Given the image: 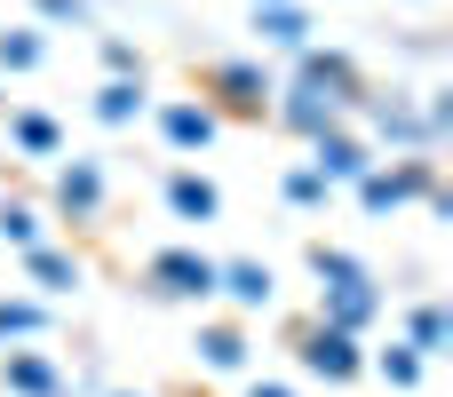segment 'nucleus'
<instances>
[{"label": "nucleus", "mask_w": 453, "mask_h": 397, "mask_svg": "<svg viewBox=\"0 0 453 397\" xmlns=\"http://www.w3.org/2000/svg\"><path fill=\"white\" fill-rule=\"evenodd\" d=\"M358 103V64L350 56H319V48H303V64H295V80H287V95H279V119L295 127V135H334L342 127V111Z\"/></svg>", "instance_id": "obj_1"}, {"label": "nucleus", "mask_w": 453, "mask_h": 397, "mask_svg": "<svg viewBox=\"0 0 453 397\" xmlns=\"http://www.w3.org/2000/svg\"><path fill=\"white\" fill-rule=\"evenodd\" d=\"M311 271H319V326L334 334H366L382 318V294H374V271L342 247H311Z\"/></svg>", "instance_id": "obj_2"}, {"label": "nucleus", "mask_w": 453, "mask_h": 397, "mask_svg": "<svg viewBox=\"0 0 453 397\" xmlns=\"http://www.w3.org/2000/svg\"><path fill=\"white\" fill-rule=\"evenodd\" d=\"M430 191H438L430 159H398V167H366V175H358V207H366V215H390V207L430 199Z\"/></svg>", "instance_id": "obj_3"}, {"label": "nucleus", "mask_w": 453, "mask_h": 397, "mask_svg": "<svg viewBox=\"0 0 453 397\" xmlns=\"http://www.w3.org/2000/svg\"><path fill=\"white\" fill-rule=\"evenodd\" d=\"M143 279H151V294H167V302H207V294H215V263H207L199 247H159Z\"/></svg>", "instance_id": "obj_4"}, {"label": "nucleus", "mask_w": 453, "mask_h": 397, "mask_svg": "<svg viewBox=\"0 0 453 397\" xmlns=\"http://www.w3.org/2000/svg\"><path fill=\"white\" fill-rule=\"evenodd\" d=\"M303 366L311 374H326V382H350L366 358H358V334H334V326H311L303 334Z\"/></svg>", "instance_id": "obj_5"}, {"label": "nucleus", "mask_w": 453, "mask_h": 397, "mask_svg": "<svg viewBox=\"0 0 453 397\" xmlns=\"http://www.w3.org/2000/svg\"><path fill=\"white\" fill-rule=\"evenodd\" d=\"M366 167H374V151H366L358 135H342V127H334V135H319V159H311V175H319V183H358Z\"/></svg>", "instance_id": "obj_6"}, {"label": "nucleus", "mask_w": 453, "mask_h": 397, "mask_svg": "<svg viewBox=\"0 0 453 397\" xmlns=\"http://www.w3.org/2000/svg\"><path fill=\"white\" fill-rule=\"evenodd\" d=\"M56 207H64L72 223H88V215L104 207V167H96V159H72V167H56Z\"/></svg>", "instance_id": "obj_7"}, {"label": "nucleus", "mask_w": 453, "mask_h": 397, "mask_svg": "<svg viewBox=\"0 0 453 397\" xmlns=\"http://www.w3.org/2000/svg\"><path fill=\"white\" fill-rule=\"evenodd\" d=\"M215 294H231L239 310H271V294H279V279H271L263 263H215Z\"/></svg>", "instance_id": "obj_8"}, {"label": "nucleus", "mask_w": 453, "mask_h": 397, "mask_svg": "<svg viewBox=\"0 0 453 397\" xmlns=\"http://www.w3.org/2000/svg\"><path fill=\"white\" fill-rule=\"evenodd\" d=\"M215 127H223V119H215L207 103H167V111H159V135H167L175 151H207Z\"/></svg>", "instance_id": "obj_9"}, {"label": "nucleus", "mask_w": 453, "mask_h": 397, "mask_svg": "<svg viewBox=\"0 0 453 397\" xmlns=\"http://www.w3.org/2000/svg\"><path fill=\"white\" fill-rule=\"evenodd\" d=\"M0 382L16 397H64V374H56L48 358H32V350H8V358H0Z\"/></svg>", "instance_id": "obj_10"}, {"label": "nucleus", "mask_w": 453, "mask_h": 397, "mask_svg": "<svg viewBox=\"0 0 453 397\" xmlns=\"http://www.w3.org/2000/svg\"><path fill=\"white\" fill-rule=\"evenodd\" d=\"M215 88H223V103H231V111H263V103H271L263 64H215Z\"/></svg>", "instance_id": "obj_11"}, {"label": "nucleus", "mask_w": 453, "mask_h": 397, "mask_svg": "<svg viewBox=\"0 0 453 397\" xmlns=\"http://www.w3.org/2000/svg\"><path fill=\"white\" fill-rule=\"evenodd\" d=\"M167 207H175L183 223H215V207H223V199H215V183H207V175H167Z\"/></svg>", "instance_id": "obj_12"}, {"label": "nucleus", "mask_w": 453, "mask_h": 397, "mask_svg": "<svg viewBox=\"0 0 453 397\" xmlns=\"http://www.w3.org/2000/svg\"><path fill=\"white\" fill-rule=\"evenodd\" d=\"M255 16H263V40H271V48H295V56L311 48V16H303L295 0H279V8H255Z\"/></svg>", "instance_id": "obj_13"}, {"label": "nucleus", "mask_w": 453, "mask_h": 397, "mask_svg": "<svg viewBox=\"0 0 453 397\" xmlns=\"http://www.w3.org/2000/svg\"><path fill=\"white\" fill-rule=\"evenodd\" d=\"M143 111V80H104V95H96V119L104 127H127Z\"/></svg>", "instance_id": "obj_14"}, {"label": "nucleus", "mask_w": 453, "mask_h": 397, "mask_svg": "<svg viewBox=\"0 0 453 397\" xmlns=\"http://www.w3.org/2000/svg\"><path fill=\"white\" fill-rule=\"evenodd\" d=\"M446 310H438V302H422V310H414V318H406V350H414V358H438V350H446Z\"/></svg>", "instance_id": "obj_15"}, {"label": "nucleus", "mask_w": 453, "mask_h": 397, "mask_svg": "<svg viewBox=\"0 0 453 397\" xmlns=\"http://www.w3.org/2000/svg\"><path fill=\"white\" fill-rule=\"evenodd\" d=\"M8 135H16V151H32V159H48V151H56V119H48V111H16V119H8Z\"/></svg>", "instance_id": "obj_16"}, {"label": "nucleus", "mask_w": 453, "mask_h": 397, "mask_svg": "<svg viewBox=\"0 0 453 397\" xmlns=\"http://www.w3.org/2000/svg\"><path fill=\"white\" fill-rule=\"evenodd\" d=\"M24 271H32L40 286H56V294H64V286H80V263H72V255H56V247H32V255H24Z\"/></svg>", "instance_id": "obj_17"}, {"label": "nucleus", "mask_w": 453, "mask_h": 397, "mask_svg": "<svg viewBox=\"0 0 453 397\" xmlns=\"http://www.w3.org/2000/svg\"><path fill=\"white\" fill-rule=\"evenodd\" d=\"M199 358H207L215 374H239V366H247V342H239L231 326H207V334H199Z\"/></svg>", "instance_id": "obj_18"}, {"label": "nucleus", "mask_w": 453, "mask_h": 397, "mask_svg": "<svg viewBox=\"0 0 453 397\" xmlns=\"http://www.w3.org/2000/svg\"><path fill=\"white\" fill-rule=\"evenodd\" d=\"M374 374H382V382H390V390H414V382H422V358H414V350H406V342H390V350H382V358H374Z\"/></svg>", "instance_id": "obj_19"}, {"label": "nucleus", "mask_w": 453, "mask_h": 397, "mask_svg": "<svg viewBox=\"0 0 453 397\" xmlns=\"http://www.w3.org/2000/svg\"><path fill=\"white\" fill-rule=\"evenodd\" d=\"M40 326H48L40 302H0V342H24V334H40Z\"/></svg>", "instance_id": "obj_20"}, {"label": "nucleus", "mask_w": 453, "mask_h": 397, "mask_svg": "<svg viewBox=\"0 0 453 397\" xmlns=\"http://www.w3.org/2000/svg\"><path fill=\"white\" fill-rule=\"evenodd\" d=\"M40 64V32H0V72H32Z\"/></svg>", "instance_id": "obj_21"}, {"label": "nucleus", "mask_w": 453, "mask_h": 397, "mask_svg": "<svg viewBox=\"0 0 453 397\" xmlns=\"http://www.w3.org/2000/svg\"><path fill=\"white\" fill-rule=\"evenodd\" d=\"M0 239H16V247L32 255V247H40V215H32V207H0Z\"/></svg>", "instance_id": "obj_22"}, {"label": "nucleus", "mask_w": 453, "mask_h": 397, "mask_svg": "<svg viewBox=\"0 0 453 397\" xmlns=\"http://www.w3.org/2000/svg\"><path fill=\"white\" fill-rule=\"evenodd\" d=\"M287 199H295V207H319V199H326V183H319L311 167H295V175H287Z\"/></svg>", "instance_id": "obj_23"}, {"label": "nucleus", "mask_w": 453, "mask_h": 397, "mask_svg": "<svg viewBox=\"0 0 453 397\" xmlns=\"http://www.w3.org/2000/svg\"><path fill=\"white\" fill-rule=\"evenodd\" d=\"M104 64H111L119 80H143V64H135V48H127V40H104Z\"/></svg>", "instance_id": "obj_24"}, {"label": "nucleus", "mask_w": 453, "mask_h": 397, "mask_svg": "<svg viewBox=\"0 0 453 397\" xmlns=\"http://www.w3.org/2000/svg\"><path fill=\"white\" fill-rule=\"evenodd\" d=\"M40 16H56V24L72 16V24H80V16H88V0H40Z\"/></svg>", "instance_id": "obj_25"}, {"label": "nucleus", "mask_w": 453, "mask_h": 397, "mask_svg": "<svg viewBox=\"0 0 453 397\" xmlns=\"http://www.w3.org/2000/svg\"><path fill=\"white\" fill-rule=\"evenodd\" d=\"M247 397H295V390H279V382H255V390H247Z\"/></svg>", "instance_id": "obj_26"}, {"label": "nucleus", "mask_w": 453, "mask_h": 397, "mask_svg": "<svg viewBox=\"0 0 453 397\" xmlns=\"http://www.w3.org/2000/svg\"><path fill=\"white\" fill-rule=\"evenodd\" d=\"M255 8H279V0H255Z\"/></svg>", "instance_id": "obj_27"}, {"label": "nucleus", "mask_w": 453, "mask_h": 397, "mask_svg": "<svg viewBox=\"0 0 453 397\" xmlns=\"http://www.w3.org/2000/svg\"><path fill=\"white\" fill-rule=\"evenodd\" d=\"M119 397H127V390H119Z\"/></svg>", "instance_id": "obj_28"}]
</instances>
